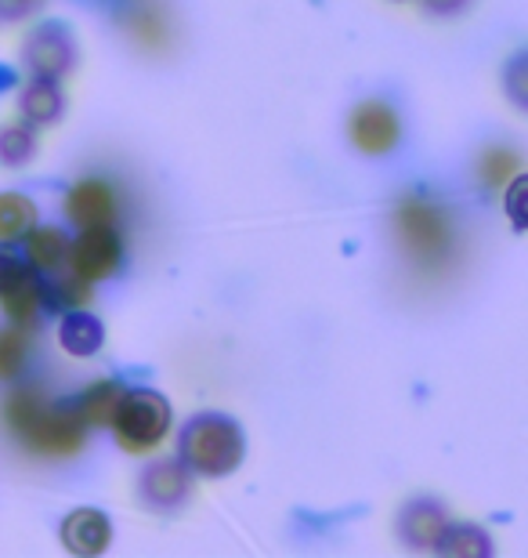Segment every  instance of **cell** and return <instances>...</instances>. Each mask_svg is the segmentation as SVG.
Instances as JSON below:
<instances>
[{
  "instance_id": "obj_1",
  "label": "cell",
  "mask_w": 528,
  "mask_h": 558,
  "mask_svg": "<svg viewBox=\"0 0 528 558\" xmlns=\"http://www.w3.org/2000/svg\"><path fill=\"white\" fill-rule=\"evenodd\" d=\"M0 421L22 450L33 457H73L84 446V417L51 403L44 392L15 388L0 403Z\"/></svg>"
},
{
  "instance_id": "obj_2",
  "label": "cell",
  "mask_w": 528,
  "mask_h": 558,
  "mask_svg": "<svg viewBox=\"0 0 528 558\" xmlns=\"http://www.w3.org/2000/svg\"><path fill=\"white\" fill-rule=\"evenodd\" d=\"M395 232L406 251V258L417 265L420 272H445L456 258V229L445 207L431 204L423 196L402 199L395 210Z\"/></svg>"
},
{
  "instance_id": "obj_3",
  "label": "cell",
  "mask_w": 528,
  "mask_h": 558,
  "mask_svg": "<svg viewBox=\"0 0 528 558\" xmlns=\"http://www.w3.org/2000/svg\"><path fill=\"white\" fill-rule=\"evenodd\" d=\"M182 453L188 468L199 475H229L243 461V428L232 417L199 414L196 421L185 424Z\"/></svg>"
},
{
  "instance_id": "obj_4",
  "label": "cell",
  "mask_w": 528,
  "mask_h": 558,
  "mask_svg": "<svg viewBox=\"0 0 528 558\" xmlns=\"http://www.w3.org/2000/svg\"><path fill=\"white\" fill-rule=\"evenodd\" d=\"M112 428H116V439L127 453H145L152 446H160V439L171 428V407L160 392H123L116 403V414H112Z\"/></svg>"
},
{
  "instance_id": "obj_5",
  "label": "cell",
  "mask_w": 528,
  "mask_h": 558,
  "mask_svg": "<svg viewBox=\"0 0 528 558\" xmlns=\"http://www.w3.org/2000/svg\"><path fill=\"white\" fill-rule=\"evenodd\" d=\"M123 262V240L116 236L112 226H91L81 232V240L70 247V269L84 276L87 283L109 279Z\"/></svg>"
},
{
  "instance_id": "obj_6",
  "label": "cell",
  "mask_w": 528,
  "mask_h": 558,
  "mask_svg": "<svg viewBox=\"0 0 528 558\" xmlns=\"http://www.w3.org/2000/svg\"><path fill=\"white\" fill-rule=\"evenodd\" d=\"M347 135H352L358 153L384 156V153H391L398 145V135H402L398 113L388 102H377V98H369V102L355 106L352 120H347Z\"/></svg>"
},
{
  "instance_id": "obj_7",
  "label": "cell",
  "mask_w": 528,
  "mask_h": 558,
  "mask_svg": "<svg viewBox=\"0 0 528 558\" xmlns=\"http://www.w3.org/2000/svg\"><path fill=\"white\" fill-rule=\"evenodd\" d=\"M73 59H76L73 40L59 22L40 26L26 44V65L33 70V76H48V81H54V76L73 70Z\"/></svg>"
},
{
  "instance_id": "obj_8",
  "label": "cell",
  "mask_w": 528,
  "mask_h": 558,
  "mask_svg": "<svg viewBox=\"0 0 528 558\" xmlns=\"http://www.w3.org/2000/svg\"><path fill=\"white\" fill-rule=\"evenodd\" d=\"M65 210H70V218L81 229L112 226L116 215H120L116 193H112V185L102 182V178H84V182H76L70 189V196H65Z\"/></svg>"
},
{
  "instance_id": "obj_9",
  "label": "cell",
  "mask_w": 528,
  "mask_h": 558,
  "mask_svg": "<svg viewBox=\"0 0 528 558\" xmlns=\"http://www.w3.org/2000/svg\"><path fill=\"white\" fill-rule=\"evenodd\" d=\"M44 305H48V290H44V283L29 269L0 287V308H4L8 319L19 323V327H29L33 319H40Z\"/></svg>"
},
{
  "instance_id": "obj_10",
  "label": "cell",
  "mask_w": 528,
  "mask_h": 558,
  "mask_svg": "<svg viewBox=\"0 0 528 558\" xmlns=\"http://www.w3.org/2000/svg\"><path fill=\"white\" fill-rule=\"evenodd\" d=\"M62 544L73 555H98L109 548V519L95 508H81L73 511L70 519L62 522Z\"/></svg>"
},
{
  "instance_id": "obj_11",
  "label": "cell",
  "mask_w": 528,
  "mask_h": 558,
  "mask_svg": "<svg viewBox=\"0 0 528 558\" xmlns=\"http://www.w3.org/2000/svg\"><path fill=\"white\" fill-rule=\"evenodd\" d=\"M188 489H193V486H188V472H185L182 464H174V461L149 468V472H145V478H142L145 500H149L152 508H163V511L185 505Z\"/></svg>"
},
{
  "instance_id": "obj_12",
  "label": "cell",
  "mask_w": 528,
  "mask_h": 558,
  "mask_svg": "<svg viewBox=\"0 0 528 558\" xmlns=\"http://www.w3.org/2000/svg\"><path fill=\"white\" fill-rule=\"evenodd\" d=\"M402 537H406V544H413V548H434L438 537L445 533V511L434 505V500H417V505H409L406 511H402Z\"/></svg>"
},
{
  "instance_id": "obj_13",
  "label": "cell",
  "mask_w": 528,
  "mask_h": 558,
  "mask_svg": "<svg viewBox=\"0 0 528 558\" xmlns=\"http://www.w3.org/2000/svg\"><path fill=\"white\" fill-rule=\"evenodd\" d=\"M65 98L59 92V84L48 81V76H37L26 92H22V117L29 120L33 128H48L62 117Z\"/></svg>"
},
{
  "instance_id": "obj_14",
  "label": "cell",
  "mask_w": 528,
  "mask_h": 558,
  "mask_svg": "<svg viewBox=\"0 0 528 558\" xmlns=\"http://www.w3.org/2000/svg\"><path fill=\"white\" fill-rule=\"evenodd\" d=\"M59 341H62L65 352L76 355V360H87V355H95L98 349H102L106 330H102V323H98L95 316H87V312H70V316L62 319Z\"/></svg>"
},
{
  "instance_id": "obj_15",
  "label": "cell",
  "mask_w": 528,
  "mask_h": 558,
  "mask_svg": "<svg viewBox=\"0 0 528 558\" xmlns=\"http://www.w3.org/2000/svg\"><path fill=\"white\" fill-rule=\"evenodd\" d=\"M26 254L40 272H51L70 258V240H65V232L54 229V226L29 229L26 232Z\"/></svg>"
},
{
  "instance_id": "obj_16",
  "label": "cell",
  "mask_w": 528,
  "mask_h": 558,
  "mask_svg": "<svg viewBox=\"0 0 528 558\" xmlns=\"http://www.w3.org/2000/svg\"><path fill=\"white\" fill-rule=\"evenodd\" d=\"M37 221V207H33L29 196L22 193H4L0 196V243L22 240Z\"/></svg>"
},
{
  "instance_id": "obj_17",
  "label": "cell",
  "mask_w": 528,
  "mask_h": 558,
  "mask_svg": "<svg viewBox=\"0 0 528 558\" xmlns=\"http://www.w3.org/2000/svg\"><path fill=\"white\" fill-rule=\"evenodd\" d=\"M123 388L116 381H98L81 396L76 403V414L84 417V424H112V414H116Z\"/></svg>"
},
{
  "instance_id": "obj_18",
  "label": "cell",
  "mask_w": 528,
  "mask_h": 558,
  "mask_svg": "<svg viewBox=\"0 0 528 558\" xmlns=\"http://www.w3.org/2000/svg\"><path fill=\"white\" fill-rule=\"evenodd\" d=\"M48 276L51 279L44 283V290H48V301H54V305L81 308L91 301V283H87L84 276H76L70 265H59V269H51Z\"/></svg>"
},
{
  "instance_id": "obj_19",
  "label": "cell",
  "mask_w": 528,
  "mask_h": 558,
  "mask_svg": "<svg viewBox=\"0 0 528 558\" xmlns=\"http://www.w3.org/2000/svg\"><path fill=\"white\" fill-rule=\"evenodd\" d=\"M434 551L442 555H459V558H486L489 548V537L475 526H445V533L438 537Z\"/></svg>"
},
{
  "instance_id": "obj_20",
  "label": "cell",
  "mask_w": 528,
  "mask_h": 558,
  "mask_svg": "<svg viewBox=\"0 0 528 558\" xmlns=\"http://www.w3.org/2000/svg\"><path fill=\"white\" fill-rule=\"evenodd\" d=\"M26 333L19 327L0 330V381H15L26 366Z\"/></svg>"
},
{
  "instance_id": "obj_21",
  "label": "cell",
  "mask_w": 528,
  "mask_h": 558,
  "mask_svg": "<svg viewBox=\"0 0 528 558\" xmlns=\"http://www.w3.org/2000/svg\"><path fill=\"white\" fill-rule=\"evenodd\" d=\"M33 153H37V142H33V131L26 124H11L0 131V163L22 167Z\"/></svg>"
},
{
  "instance_id": "obj_22",
  "label": "cell",
  "mask_w": 528,
  "mask_h": 558,
  "mask_svg": "<svg viewBox=\"0 0 528 558\" xmlns=\"http://www.w3.org/2000/svg\"><path fill=\"white\" fill-rule=\"evenodd\" d=\"M481 182L486 185H507L514 174L521 171V160H518V153H511V149H489L486 156H481Z\"/></svg>"
},
{
  "instance_id": "obj_23",
  "label": "cell",
  "mask_w": 528,
  "mask_h": 558,
  "mask_svg": "<svg viewBox=\"0 0 528 558\" xmlns=\"http://www.w3.org/2000/svg\"><path fill=\"white\" fill-rule=\"evenodd\" d=\"M131 33H134V40H142L145 48H160L163 37H167V26H163V19L156 15L152 8H142V11H134L131 15Z\"/></svg>"
},
{
  "instance_id": "obj_24",
  "label": "cell",
  "mask_w": 528,
  "mask_h": 558,
  "mask_svg": "<svg viewBox=\"0 0 528 558\" xmlns=\"http://www.w3.org/2000/svg\"><path fill=\"white\" fill-rule=\"evenodd\" d=\"M26 272V262H22V254L11 251V243H0V287L11 283V279H19Z\"/></svg>"
},
{
  "instance_id": "obj_25",
  "label": "cell",
  "mask_w": 528,
  "mask_h": 558,
  "mask_svg": "<svg viewBox=\"0 0 528 558\" xmlns=\"http://www.w3.org/2000/svg\"><path fill=\"white\" fill-rule=\"evenodd\" d=\"M40 0H0V19H8V22H15L22 15H29L33 8H37Z\"/></svg>"
},
{
  "instance_id": "obj_26",
  "label": "cell",
  "mask_w": 528,
  "mask_h": 558,
  "mask_svg": "<svg viewBox=\"0 0 528 558\" xmlns=\"http://www.w3.org/2000/svg\"><path fill=\"white\" fill-rule=\"evenodd\" d=\"M464 4L467 0H427V8L438 11V15H453V11H459Z\"/></svg>"
}]
</instances>
